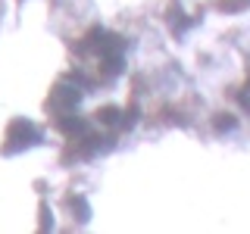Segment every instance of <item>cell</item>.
<instances>
[{"label":"cell","mask_w":250,"mask_h":234,"mask_svg":"<svg viewBox=\"0 0 250 234\" xmlns=\"http://www.w3.org/2000/svg\"><path fill=\"white\" fill-rule=\"evenodd\" d=\"M35 137H38L35 125L16 119V122L10 125V131H6V153H10V150H19V147H25V144H31Z\"/></svg>","instance_id":"6da1fadb"}]
</instances>
